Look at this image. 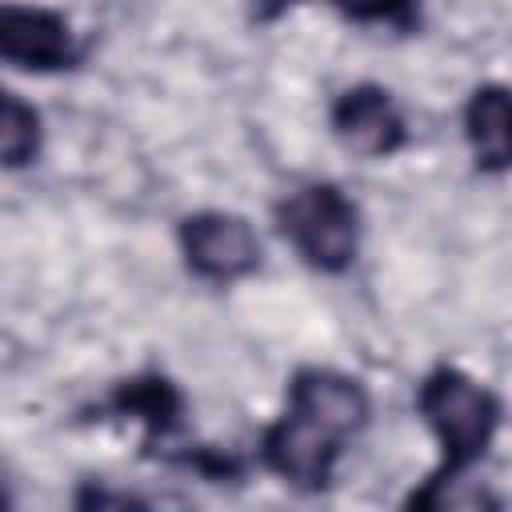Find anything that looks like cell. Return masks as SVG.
Masks as SVG:
<instances>
[{
    "mask_svg": "<svg viewBox=\"0 0 512 512\" xmlns=\"http://www.w3.org/2000/svg\"><path fill=\"white\" fill-rule=\"evenodd\" d=\"M420 408H424L428 424L436 428V436H440V444H444L452 464H464L476 452H484V444H488V436L496 428L492 396L476 380H468L460 372L432 376L424 384V392H420Z\"/></svg>",
    "mask_w": 512,
    "mask_h": 512,
    "instance_id": "6da1fadb",
    "label": "cell"
},
{
    "mask_svg": "<svg viewBox=\"0 0 512 512\" xmlns=\"http://www.w3.org/2000/svg\"><path fill=\"white\" fill-rule=\"evenodd\" d=\"M280 220L292 244L320 268H344L356 252V216L336 188L296 192L284 204Z\"/></svg>",
    "mask_w": 512,
    "mask_h": 512,
    "instance_id": "7a4b0ae2",
    "label": "cell"
},
{
    "mask_svg": "<svg viewBox=\"0 0 512 512\" xmlns=\"http://www.w3.org/2000/svg\"><path fill=\"white\" fill-rule=\"evenodd\" d=\"M184 252H188V264L196 272L228 280V276H240L256 264L260 244L240 216L204 212V216H192L184 224Z\"/></svg>",
    "mask_w": 512,
    "mask_h": 512,
    "instance_id": "3957f363",
    "label": "cell"
},
{
    "mask_svg": "<svg viewBox=\"0 0 512 512\" xmlns=\"http://www.w3.org/2000/svg\"><path fill=\"white\" fill-rule=\"evenodd\" d=\"M336 436L328 428H320L316 420H308L304 412H288L272 436H268V460L280 476L300 480V484H316L328 476V464L336 456Z\"/></svg>",
    "mask_w": 512,
    "mask_h": 512,
    "instance_id": "277c9868",
    "label": "cell"
},
{
    "mask_svg": "<svg viewBox=\"0 0 512 512\" xmlns=\"http://www.w3.org/2000/svg\"><path fill=\"white\" fill-rule=\"evenodd\" d=\"M0 52L28 68H56L72 56V40L64 20H56L52 12L8 4L0 12Z\"/></svg>",
    "mask_w": 512,
    "mask_h": 512,
    "instance_id": "5b68a950",
    "label": "cell"
},
{
    "mask_svg": "<svg viewBox=\"0 0 512 512\" xmlns=\"http://www.w3.org/2000/svg\"><path fill=\"white\" fill-rule=\"evenodd\" d=\"M292 408L304 412L308 420H316L320 428H328L336 440L356 432L368 416V400H364L360 384H352L344 376H332V372L300 376L296 388H292Z\"/></svg>",
    "mask_w": 512,
    "mask_h": 512,
    "instance_id": "8992f818",
    "label": "cell"
},
{
    "mask_svg": "<svg viewBox=\"0 0 512 512\" xmlns=\"http://www.w3.org/2000/svg\"><path fill=\"white\" fill-rule=\"evenodd\" d=\"M336 132L344 136L348 148H356L364 156H380V152L396 148L400 120L380 92H348L336 108Z\"/></svg>",
    "mask_w": 512,
    "mask_h": 512,
    "instance_id": "52a82bcc",
    "label": "cell"
},
{
    "mask_svg": "<svg viewBox=\"0 0 512 512\" xmlns=\"http://www.w3.org/2000/svg\"><path fill=\"white\" fill-rule=\"evenodd\" d=\"M468 140L484 164L512 160V92H476L472 96Z\"/></svg>",
    "mask_w": 512,
    "mask_h": 512,
    "instance_id": "ba28073f",
    "label": "cell"
},
{
    "mask_svg": "<svg viewBox=\"0 0 512 512\" xmlns=\"http://www.w3.org/2000/svg\"><path fill=\"white\" fill-rule=\"evenodd\" d=\"M32 152H36V112L24 108L16 96H4V104H0V156L8 168H16Z\"/></svg>",
    "mask_w": 512,
    "mask_h": 512,
    "instance_id": "9c48e42d",
    "label": "cell"
},
{
    "mask_svg": "<svg viewBox=\"0 0 512 512\" xmlns=\"http://www.w3.org/2000/svg\"><path fill=\"white\" fill-rule=\"evenodd\" d=\"M340 8H348V12H356V16H384V12H392L400 0H336Z\"/></svg>",
    "mask_w": 512,
    "mask_h": 512,
    "instance_id": "30bf717a",
    "label": "cell"
}]
</instances>
